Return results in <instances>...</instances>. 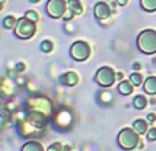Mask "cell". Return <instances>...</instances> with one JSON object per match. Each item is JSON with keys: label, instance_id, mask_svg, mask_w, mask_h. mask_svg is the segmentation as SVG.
I'll use <instances>...</instances> for the list:
<instances>
[{"label": "cell", "instance_id": "26", "mask_svg": "<svg viewBox=\"0 0 156 151\" xmlns=\"http://www.w3.org/2000/svg\"><path fill=\"white\" fill-rule=\"evenodd\" d=\"M134 69H136V70H138V69H140V65H138V63H136V65H134Z\"/></svg>", "mask_w": 156, "mask_h": 151}, {"label": "cell", "instance_id": "1", "mask_svg": "<svg viewBox=\"0 0 156 151\" xmlns=\"http://www.w3.org/2000/svg\"><path fill=\"white\" fill-rule=\"evenodd\" d=\"M137 47L145 55L156 54V30L154 29L143 30L137 37Z\"/></svg>", "mask_w": 156, "mask_h": 151}, {"label": "cell", "instance_id": "9", "mask_svg": "<svg viewBox=\"0 0 156 151\" xmlns=\"http://www.w3.org/2000/svg\"><path fill=\"white\" fill-rule=\"evenodd\" d=\"M144 87V91L149 95H156V77L155 76H151V77L145 78L143 84Z\"/></svg>", "mask_w": 156, "mask_h": 151}, {"label": "cell", "instance_id": "15", "mask_svg": "<svg viewBox=\"0 0 156 151\" xmlns=\"http://www.w3.org/2000/svg\"><path fill=\"white\" fill-rule=\"evenodd\" d=\"M147 105H148V100H147V98L143 96V95H137V96L134 98V100H133V106H134L137 110L145 109Z\"/></svg>", "mask_w": 156, "mask_h": 151}, {"label": "cell", "instance_id": "24", "mask_svg": "<svg viewBox=\"0 0 156 151\" xmlns=\"http://www.w3.org/2000/svg\"><path fill=\"white\" fill-rule=\"evenodd\" d=\"M116 3H118L119 6H126L127 4V0H116Z\"/></svg>", "mask_w": 156, "mask_h": 151}, {"label": "cell", "instance_id": "8", "mask_svg": "<svg viewBox=\"0 0 156 151\" xmlns=\"http://www.w3.org/2000/svg\"><path fill=\"white\" fill-rule=\"evenodd\" d=\"M133 128L138 135H144V133H148V120H143V118H137L133 122Z\"/></svg>", "mask_w": 156, "mask_h": 151}, {"label": "cell", "instance_id": "11", "mask_svg": "<svg viewBox=\"0 0 156 151\" xmlns=\"http://www.w3.org/2000/svg\"><path fill=\"white\" fill-rule=\"evenodd\" d=\"M133 84H132V81H127V80H123V81H121L119 83V85H118V91H119V94L121 95H125V96H127V95H130L133 92Z\"/></svg>", "mask_w": 156, "mask_h": 151}, {"label": "cell", "instance_id": "13", "mask_svg": "<svg viewBox=\"0 0 156 151\" xmlns=\"http://www.w3.org/2000/svg\"><path fill=\"white\" fill-rule=\"evenodd\" d=\"M63 83L69 87H74L78 83V74L74 72H67L66 74H63Z\"/></svg>", "mask_w": 156, "mask_h": 151}, {"label": "cell", "instance_id": "6", "mask_svg": "<svg viewBox=\"0 0 156 151\" xmlns=\"http://www.w3.org/2000/svg\"><path fill=\"white\" fill-rule=\"evenodd\" d=\"M70 55L73 59L78 61V62H83L90 57V46L86 41L78 40L70 47Z\"/></svg>", "mask_w": 156, "mask_h": 151}, {"label": "cell", "instance_id": "14", "mask_svg": "<svg viewBox=\"0 0 156 151\" xmlns=\"http://www.w3.org/2000/svg\"><path fill=\"white\" fill-rule=\"evenodd\" d=\"M141 8L147 13H155L156 11V0H140Z\"/></svg>", "mask_w": 156, "mask_h": 151}, {"label": "cell", "instance_id": "20", "mask_svg": "<svg viewBox=\"0 0 156 151\" xmlns=\"http://www.w3.org/2000/svg\"><path fill=\"white\" fill-rule=\"evenodd\" d=\"M147 138H148V140H151V142H155L156 140V128H151V129L148 131V133H147Z\"/></svg>", "mask_w": 156, "mask_h": 151}, {"label": "cell", "instance_id": "28", "mask_svg": "<svg viewBox=\"0 0 156 151\" xmlns=\"http://www.w3.org/2000/svg\"><path fill=\"white\" fill-rule=\"evenodd\" d=\"M2 3H4V0H2Z\"/></svg>", "mask_w": 156, "mask_h": 151}, {"label": "cell", "instance_id": "12", "mask_svg": "<svg viewBox=\"0 0 156 151\" xmlns=\"http://www.w3.org/2000/svg\"><path fill=\"white\" fill-rule=\"evenodd\" d=\"M67 6H69V10H70L74 15H80L83 11L82 3H81L80 0H67Z\"/></svg>", "mask_w": 156, "mask_h": 151}, {"label": "cell", "instance_id": "23", "mask_svg": "<svg viewBox=\"0 0 156 151\" xmlns=\"http://www.w3.org/2000/svg\"><path fill=\"white\" fill-rule=\"evenodd\" d=\"M116 80H121V81H123V73H122V72H119V73H116Z\"/></svg>", "mask_w": 156, "mask_h": 151}, {"label": "cell", "instance_id": "4", "mask_svg": "<svg viewBox=\"0 0 156 151\" xmlns=\"http://www.w3.org/2000/svg\"><path fill=\"white\" fill-rule=\"evenodd\" d=\"M45 10H47V14L51 18L59 19L66 15V13L69 10V6L66 0H48L45 6Z\"/></svg>", "mask_w": 156, "mask_h": 151}, {"label": "cell", "instance_id": "7", "mask_svg": "<svg viewBox=\"0 0 156 151\" xmlns=\"http://www.w3.org/2000/svg\"><path fill=\"white\" fill-rule=\"evenodd\" d=\"M93 13H94V17H96L97 19L104 21V19H107L108 17L111 15V8L105 2H99L96 6H94Z\"/></svg>", "mask_w": 156, "mask_h": 151}, {"label": "cell", "instance_id": "3", "mask_svg": "<svg viewBox=\"0 0 156 151\" xmlns=\"http://www.w3.org/2000/svg\"><path fill=\"white\" fill-rule=\"evenodd\" d=\"M36 22L27 19L26 17H22V18L18 19L16 22V26L14 28V33L18 39H22V40H27V39L33 37L36 33Z\"/></svg>", "mask_w": 156, "mask_h": 151}, {"label": "cell", "instance_id": "10", "mask_svg": "<svg viewBox=\"0 0 156 151\" xmlns=\"http://www.w3.org/2000/svg\"><path fill=\"white\" fill-rule=\"evenodd\" d=\"M21 151H45L44 150V146L37 140H29L22 146Z\"/></svg>", "mask_w": 156, "mask_h": 151}, {"label": "cell", "instance_id": "25", "mask_svg": "<svg viewBox=\"0 0 156 151\" xmlns=\"http://www.w3.org/2000/svg\"><path fill=\"white\" fill-rule=\"evenodd\" d=\"M63 151H70V147H69V146H65V147H63Z\"/></svg>", "mask_w": 156, "mask_h": 151}, {"label": "cell", "instance_id": "16", "mask_svg": "<svg viewBox=\"0 0 156 151\" xmlns=\"http://www.w3.org/2000/svg\"><path fill=\"white\" fill-rule=\"evenodd\" d=\"M16 22H18V19H15V17L8 15L3 19V26H4L5 29H14V28L16 26Z\"/></svg>", "mask_w": 156, "mask_h": 151}, {"label": "cell", "instance_id": "27", "mask_svg": "<svg viewBox=\"0 0 156 151\" xmlns=\"http://www.w3.org/2000/svg\"><path fill=\"white\" fill-rule=\"evenodd\" d=\"M32 2H33V3H38V2H40V0H32Z\"/></svg>", "mask_w": 156, "mask_h": 151}, {"label": "cell", "instance_id": "22", "mask_svg": "<svg viewBox=\"0 0 156 151\" xmlns=\"http://www.w3.org/2000/svg\"><path fill=\"white\" fill-rule=\"evenodd\" d=\"M147 120H148V122H154V121H156V116L154 113H149L148 117H147Z\"/></svg>", "mask_w": 156, "mask_h": 151}, {"label": "cell", "instance_id": "5", "mask_svg": "<svg viewBox=\"0 0 156 151\" xmlns=\"http://www.w3.org/2000/svg\"><path fill=\"white\" fill-rule=\"evenodd\" d=\"M116 80V73L112 68L110 66H103L99 70L96 72V76H94V81L99 84L100 87H111Z\"/></svg>", "mask_w": 156, "mask_h": 151}, {"label": "cell", "instance_id": "19", "mask_svg": "<svg viewBox=\"0 0 156 151\" xmlns=\"http://www.w3.org/2000/svg\"><path fill=\"white\" fill-rule=\"evenodd\" d=\"M25 17H26L27 19H30V21H33V22H37L38 21V14H37V11H34V10L26 11Z\"/></svg>", "mask_w": 156, "mask_h": 151}, {"label": "cell", "instance_id": "21", "mask_svg": "<svg viewBox=\"0 0 156 151\" xmlns=\"http://www.w3.org/2000/svg\"><path fill=\"white\" fill-rule=\"evenodd\" d=\"M62 150H63L62 144L60 143H54V144H51V146L48 147V150L47 151H62Z\"/></svg>", "mask_w": 156, "mask_h": 151}, {"label": "cell", "instance_id": "18", "mask_svg": "<svg viewBox=\"0 0 156 151\" xmlns=\"http://www.w3.org/2000/svg\"><path fill=\"white\" fill-rule=\"evenodd\" d=\"M41 50H43L44 52H51L52 50H54V43H52L51 40H44L43 43H41Z\"/></svg>", "mask_w": 156, "mask_h": 151}, {"label": "cell", "instance_id": "2", "mask_svg": "<svg viewBox=\"0 0 156 151\" xmlns=\"http://www.w3.org/2000/svg\"><path fill=\"white\" fill-rule=\"evenodd\" d=\"M118 144L123 150H134L140 144V135L134 128H123L118 135Z\"/></svg>", "mask_w": 156, "mask_h": 151}, {"label": "cell", "instance_id": "17", "mask_svg": "<svg viewBox=\"0 0 156 151\" xmlns=\"http://www.w3.org/2000/svg\"><path fill=\"white\" fill-rule=\"evenodd\" d=\"M129 80L132 81V84L134 87H138V85H141V84H144L143 83V76H141L140 73H132L130 77H129Z\"/></svg>", "mask_w": 156, "mask_h": 151}]
</instances>
